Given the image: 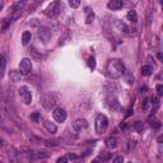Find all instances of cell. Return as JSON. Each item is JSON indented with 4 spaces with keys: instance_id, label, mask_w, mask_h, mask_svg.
Returning a JSON list of instances; mask_svg holds the SVG:
<instances>
[{
    "instance_id": "obj_24",
    "label": "cell",
    "mask_w": 163,
    "mask_h": 163,
    "mask_svg": "<svg viewBox=\"0 0 163 163\" xmlns=\"http://www.w3.org/2000/svg\"><path fill=\"white\" fill-rule=\"evenodd\" d=\"M110 159H111V153H102L97 158V161H110Z\"/></svg>"
},
{
    "instance_id": "obj_35",
    "label": "cell",
    "mask_w": 163,
    "mask_h": 163,
    "mask_svg": "<svg viewBox=\"0 0 163 163\" xmlns=\"http://www.w3.org/2000/svg\"><path fill=\"white\" fill-rule=\"evenodd\" d=\"M148 105H149L148 99H146V101H144V103H143V108H144V110H146V108H148Z\"/></svg>"
},
{
    "instance_id": "obj_39",
    "label": "cell",
    "mask_w": 163,
    "mask_h": 163,
    "mask_svg": "<svg viewBox=\"0 0 163 163\" xmlns=\"http://www.w3.org/2000/svg\"><path fill=\"white\" fill-rule=\"evenodd\" d=\"M121 129H124V130H126V129H127V126H126V124H121Z\"/></svg>"
},
{
    "instance_id": "obj_22",
    "label": "cell",
    "mask_w": 163,
    "mask_h": 163,
    "mask_svg": "<svg viewBox=\"0 0 163 163\" xmlns=\"http://www.w3.org/2000/svg\"><path fill=\"white\" fill-rule=\"evenodd\" d=\"M5 65H7V61H5L4 55H0V77H3V75H4Z\"/></svg>"
},
{
    "instance_id": "obj_11",
    "label": "cell",
    "mask_w": 163,
    "mask_h": 163,
    "mask_svg": "<svg viewBox=\"0 0 163 163\" xmlns=\"http://www.w3.org/2000/svg\"><path fill=\"white\" fill-rule=\"evenodd\" d=\"M26 3H27V0H22V1L19 3H17V4L13 7V17H12V19H15V18L19 15V13L22 12V9L24 8V5H26Z\"/></svg>"
},
{
    "instance_id": "obj_32",
    "label": "cell",
    "mask_w": 163,
    "mask_h": 163,
    "mask_svg": "<svg viewBox=\"0 0 163 163\" xmlns=\"http://www.w3.org/2000/svg\"><path fill=\"white\" fill-rule=\"evenodd\" d=\"M150 125H152V127H154V129H158V127L161 126V124H159L158 121H154V122H152Z\"/></svg>"
},
{
    "instance_id": "obj_33",
    "label": "cell",
    "mask_w": 163,
    "mask_h": 163,
    "mask_svg": "<svg viewBox=\"0 0 163 163\" xmlns=\"http://www.w3.org/2000/svg\"><path fill=\"white\" fill-rule=\"evenodd\" d=\"M68 161V157H61V158L58 159V163H65Z\"/></svg>"
},
{
    "instance_id": "obj_17",
    "label": "cell",
    "mask_w": 163,
    "mask_h": 163,
    "mask_svg": "<svg viewBox=\"0 0 163 163\" xmlns=\"http://www.w3.org/2000/svg\"><path fill=\"white\" fill-rule=\"evenodd\" d=\"M31 38H32L31 32H28V31L23 32V34H22V43H23V45H28Z\"/></svg>"
},
{
    "instance_id": "obj_30",
    "label": "cell",
    "mask_w": 163,
    "mask_h": 163,
    "mask_svg": "<svg viewBox=\"0 0 163 163\" xmlns=\"http://www.w3.org/2000/svg\"><path fill=\"white\" fill-rule=\"evenodd\" d=\"M157 93H158V96H162L163 94V85L162 84H158V85H157Z\"/></svg>"
},
{
    "instance_id": "obj_1",
    "label": "cell",
    "mask_w": 163,
    "mask_h": 163,
    "mask_svg": "<svg viewBox=\"0 0 163 163\" xmlns=\"http://www.w3.org/2000/svg\"><path fill=\"white\" fill-rule=\"evenodd\" d=\"M106 72H107V75L111 79H119V78L122 77L125 72V65L120 59H112V60L107 62Z\"/></svg>"
},
{
    "instance_id": "obj_19",
    "label": "cell",
    "mask_w": 163,
    "mask_h": 163,
    "mask_svg": "<svg viewBox=\"0 0 163 163\" xmlns=\"http://www.w3.org/2000/svg\"><path fill=\"white\" fill-rule=\"evenodd\" d=\"M116 145H117V142H116L115 138H108V139H106V146H107L108 149L116 148Z\"/></svg>"
},
{
    "instance_id": "obj_27",
    "label": "cell",
    "mask_w": 163,
    "mask_h": 163,
    "mask_svg": "<svg viewBox=\"0 0 163 163\" xmlns=\"http://www.w3.org/2000/svg\"><path fill=\"white\" fill-rule=\"evenodd\" d=\"M134 129L136 130L138 133H143V130H144V125H143V122H140V121H138L136 124L134 125Z\"/></svg>"
},
{
    "instance_id": "obj_13",
    "label": "cell",
    "mask_w": 163,
    "mask_h": 163,
    "mask_svg": "<svg viewBox=\"0 0 163 163\" xmlns=\"http://www.w3.org/2000/svg\"><path fill=\"white\" fill-rule=\"evenodd\" d=\"M28 158L32 161H37V159H43L47 157V154L41 153V152H28Z\"/></svg>"
},
{
    "instance_id": "obj_29",
    "label": "cell",
    "mask_w": 163,
    "mask_h": 163,
    "mask_svg": "<svg viewBox=\"0 0 163 163\" xmlns=\"http://www.w3.org/2000/svg\"><path fill=\"white\" fill-rule=\"evenodd\" d=\"M88 66L91 68V69H94V68H96V60H94V58H89Z\"/></svg>"
},
{
    "instance_id": "obj_10",
    "label": "cell",
    "mask_w": 163,
    "mask_h": 163,
    "mask_svg": "<svg viewBox=\"0 0 163 163\" xmlns=\"http://www.w3.org/2000/svg\"><path fill=\"white\" fill-rule=\"evenodd\" d=\"M73 127H74L75 131H83V130H85L88 127V122H87L85 119H78L73 124Z\"/></svg>"
},
{
    "instance_id": "obj_36",
    "label": "cell",
    "mask_w": 163,
    "mask_h": 163,
    "mask_svg": "<svg viewBox=\"0 0 163 163\" xmlns=\"http://www.w3.org/2000/svg\"><path fill=\"white\" fill-rule=\"evenodd\" d=\"M146 89H148L146 85H143L142 88H140V93H146Z\"/></svg>"
},
{
    "instance_id": "obj_6",
    "label": "cell",
    "mask_w": 163,
    "mask_h": 163,
    "mask_svg": "<svg viewBox=\"0 0 163 163\" xmlns=\"http://www.w3.org/2000/svg\"><path fill=\"white\" fill-rule=\"evenodd\" d=\"M32 72V61L29 59L24 58L19 62V73L22 75H28Z\"/></svg>"
},
{
    "instance_id": "obj_38",
    "label": "cell",
    "mask_w": 163,
    "mask_h": 163,
    "mask_svg": "<svg viewBox=\"0 0 163 163\" xmlns=\"http://www.w3.org/2000/svg\"><path fill=\"white\" fill-rule=\"evenodd\" d=\"M131 112H133V110H131V108H129V111H127V113H126V117L131 115Z\"/></svg>"
},
{
    "instance_id": "obj_20",
    "label": "cell",
    "mask_w": 163,
    "mask_h": 163,
    "mask_svg": "<svg viewBox=\"0 0 163 163\" xmlns=\"http://www.w3.org/2000/svg\"><path fill=\"white\" fill-rule=\"evenodd\" d=\"M127 19H129L131 23H136L138 22V14L135 10H130L129 13H127Z\"/></svg>"
},
{
    "instance_id": "obj_8",
    "label": "cell",
    "mask_w": 163,
    "mask_h": 163,
    "mask_svg": "<svg viewBox=\"0 0 163 163\" xmlns=\"http://www.w3.org/2000/svg\"><path fill=\"white\" fill-rule=\"evenodd\" d=\"M107 105H108V108L113 112H121L122 107H121V103L119 102V99L116 97H110L107 99Z\"/></svg>"
},
{
    "instance_id": "obj_15",
    "label": "cell",
    "mask_w": 163,
    "mask_h": 163,
    "mask_svg": "<svg viewBox=\"0 0 163 163\" xmlns=\"http://www.w3.org/2000/svg\"><path fill=\"white\" fill-rule=\"evenodd\" d=\"M21 73L19 72H17V70H12V72L9 73V78H10V80L12 82H14V83H17V82H19L21 80Z\"/></svg>"
},
{
    "instance_id": "obj_28",
    "label": "cell",
    "mask_w": 163,
    "mask_h": 163,
    "mask_svg": "<svg viewBox=\"0 0 163 163\" xmlns=\"http://www.w3.org/2000/svg\"><path fill=\"white\" fill-rule=\"evenodd\" d=\"M68 3H69V5L72 8H78L80 5V0H68Z\"/></svg>"
},
{
    "instance_id": "obj_25",
    "label": "cell",
    "mask_w": 163,
    "mask_h": 163,
    "mask_svg": "<svg viewBox=\"0 0 163 163\" xmlns=\"http://www.w3.org/2000/svg\"><path fill=\"white\" fill-rule=\"evenodd\" d=\"M135 145H136V143H135L134 140H129V142L126 143V150L127 152H131L133 149L135 148Z\"/></svg>"
},
{
    "instance_id": "obj_5",
    "label": "cell",
    "mask_w": 163,
    "mask_h": 163,
    "mask_svg": "<svg viewBox=\"0 0 163 163\" xmlns=\"http://www.w3.org/2000/svg\"><path fill=\"white\" fill-rule=\"evenodd\" d=\"M19 97L24 105H29V103L32 102V93L28 87H26V85L19 88Z\"/></svg>"
},
{
    "instance_id": "obj_40",
    "label": "cell",
    "mask_w": 163,
    "mask_h": 163,
    "mask_svg": "<svg viewBox=\"0 0 163 163\" xmlns=\"http://www.w3.org/2000/svg\"><path fill=\"white\" fill-rule=\"evenodd\" d=\"M0 144H3V139H0Z\"/></svg>"
},
{
    "instance_id": "obj_37",
    "label": "cell",
    "mask_w": 163,
    "mask_h": 163,
    "mask_svg": "<svg viewBox=\"0 0 163 163\" xmlns=\"http://www.w3.org/2000/svg\"><path fill=\"white\" fill-rule=\"evenodd\" d=\"M78 157L77 156H74V154H69V156H68V159H77Z\"/></svg>"
},
{
    "instance_id": "obj_9",
    "label": "cell",
    "mask_w": 163,
    "mask_h": 163,
    "mask_svg": "<svg viewBox=\"0 0 163 163\" xmlns=\"http://www.w3.org/2000/svg\"><path fill=\"white\" fill-rule=\"evenodd\" d=\"M66 111L64 110V108H55L52 112V117L54 120H55L56 122H64L65 120H66Z\"/></svg>"
},
{
    "instance_id": "obj_16",
    "label": "cell",
    "mask_w": 163,
    "mask_h": 163,
    "mask_svg": "<svg viewBox=\"0 0 163 163\" xmlns=\"http://www.w3.org/2000/svg\"><path fill=\"white\" fill-rule=\"evenodd\" d=\"M85 14H87V18H85V23L87 24H91L92 22H93L94 19V14H93V12H92L89 8H85Z\"/></svg>"
},
{
    "instance_id": "obj_12",
    "label": "cell",
    "mask_w": 163,
    "mask_h": 163,
    "mask_svg": "<svg viewBox=\"0 0 163 163\" xmlns=\"http://www.w3.org/2000/svg\"><path fill=\"white\" fill-rule=\"evenodd\" d=\"M107 8L110 10H119L122 8V1L121 0H110L107 4Z\"/></svg>"
},
{
    "instance_id": "obj_4",
    "label": "cell",
    "mask_w": 163,
    "mask_h": 163,
    "mask_svg": "<svg viewBox=\"0 0 163 163\" xmlns=\"http://www.w3.org/2000/svg\"><path fill=\"white\" fill-rule=\"evenodd\" d=\"M56 103H58V98L54 93H47L42 97V106L46 110H54Z\"/></svg>"
},
{
    "instance_id": "obj_18",
    "label": "cell",
    "mask_w": 163,
    "mask_h": 163,
    "mask_svg": "<svg viewBox=\"0 0 163 163\" xmlns=\"http://www.w3.org/2000/svg\"><path fill=\"white\" fill-rule=\"evenodd\" d=\"M116 26H117V28L120 29L121 32H124V33H129V27H127L122 21H117V22H116Z\"/></svg>"
},
{
    "instance_id": "obj_23",
    "label": "cell",
    "mask_w": 163,
    "mask_h": 163,
    "mask_svg": "<svg viewBox=\"0 0 163 163\" xmlns=\"http://www.w3.org/2000/svg\"><path fill=\"white\" fill-rule=\"evenodd\" d=\"M125 77V79H126L127 82V84H133L134 83V77H133V74L130 72H127V70H125L124 72V74H122Z\"/></svg>"
},
{
    "instance_id": "obj_21",
    "label": "cell",
    "mask_w": 163,
    "mask_h": 163,
    "mask_svg": "<svg viewBox=\"0 0 163 163\" xmlns=\"http://www.w3.org/2000/svg\"><path fill=\"white\" fill-rule=\"evenodd\" d=\"M152 73H153V66H150V65H144L142 68V74L145 75V77L150 75Z\"/></svg>"
},
{
    "instance_id": "obj_31",
    "label": "cell",
    "mask_w": 163,
    "mask_h": 163,
    "mask_svg": "<svg viewBox=\"0 0 163 163\" xmlns=\"http://www.w3.org/2000/svg\"><path fill=\"white\" fill-rule=\"evenodd\" d=\"M31 119H32V120H34V121H38V119H40V113H38V112H34L33 115H31Z\"/></svg>"
},
{
    "instance_id": "obj_14",
    "label": "cell",
    "mask_w": 163,
    "mask_h": 163,
    "mask_svg": "<svg viewBox=\"0 0 163 163\" xmlns=\"http://www.w3.org/2000/svg\"><path fill=\"white\" fill-rule=\"evenodd\" d=\"M43 125H45L46 130H47L48 133H51V134H54V133H56V130H58V127H56V125L54 124V122H51V121H45V122H43Z\"/></svg>"
},
{
    "instance_id": "obj_7",
    "label": "cell",
    "mask_w": 163,
    "mask_h": 163,
    "mask_svg": "<svg viewBox=\"0 0 163 163\" xmlns=\"http://www.w3.org/2000/svg\"><path fill=\"white\" fill-rule=\"evenodd\" d=\"M37 33H38L40 40L42 41V42H45V43H47L51 38V29L47 28V27H40L38 31H37Z\"/></svg>"
},
{
    "instance_id": "obj_26",
    "label": "cell",
    "mask_w": 163,
    "mask_h": 163,
    "mask_svg": "<svg viewBox=\"0 0 163 163\" xmlns=\"http://www.w3.org/2000/svg\"><path fill=\"white\" fill-rule=\"evenodd\" d=\"M43 1H45V0H34V3L32 4V7H31V12H34V10H36Z\"/></svg>"
},
{
    "instance_id": "obj_34",
    "label": "cell",
    "mask_w": 163,
    "mask_h": 163,
    "mask_svg": "<svg viewBox=\"0 0 163 163\" xmlns=\"http://www.w3.org/2000/svg\"><path fill=\"white\" fill-rule=\"evenodd\" d=\"M113 162H115V163H120V162H124V158H122V157H116V158L113 159Z\"/></svg>"
},
{
    "instance_id": "obj_3",
    "label": "cell",
    "mask_w": 163,
    "mask_h": 163,
    "mask_svg": "<svg viewBox=\"0 0 163 163\" xmlns=\"http://www.w3.org/2000/svg\"><path fill=\"white\" fill-rule=\"evenodd\" d=\"M108 126V120L105 115L99 113L96 117V133L97 134H103V133L107 130Z\"/></svg>"
},
{
    "instance_id": "obj_2",
    "label": "cell",
    "mask_w": 163,
    "mask_h": 163,
    "mask_svg": "<svg viewBox=\"0 0 163 163\" xmlns=\"http://www.w3.org/2000/svg\"><path fill=\"white\" fill-rule=\"evenodd\" d=\"M62 9V5L60 3V0H55L54 3H51V5H48L45 10V14L47 17H56V15L60 14Z\"/></svg>"
}]
</instances>
